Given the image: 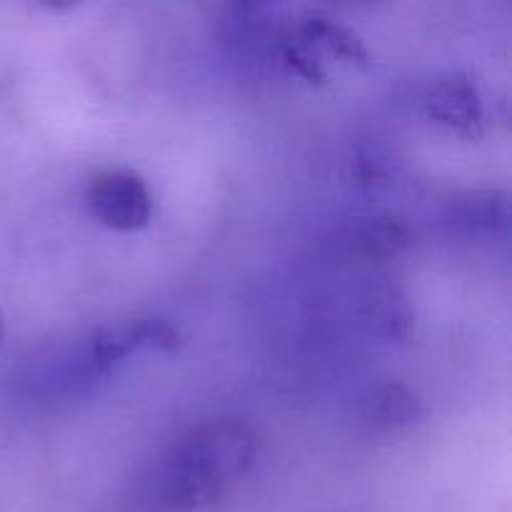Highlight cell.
<instances>
[{
    "instance_id": "cell-7",
    "label": "cell",
    "mask_w": 512,
    "mask_h": 512,
    "mask_svg": "<svg viewBox=\"0 0 512 512\" xmlns=\"http://www.w3.org/2000/svg\"><path fill=\"white\" fill-rule=\"evenodd\" d=\"M345 240H348V248L363 258L388 260L408 250L413 235L398 215L373 213L350 223Z\"/></svg>"
},
{
    "instance_id": "cell-6",
    "label": "cell",
    "mask_w": 512,
    "mask_h": 512,
    "mask_svg": "<svg viewBox=\"0 0 512 512\" xmlns=\"http://www.w3.org/2000/svg\"><path fill=\"white\" fill-rule=\"evenodd\" d=\"M360 418L373 430L395 433V430L410 428L423 418V400L405 383L385 380V383L365 390L363 400H360Z\"/></svg>"
},
{
    "instance_id": "cell-5",
    "label": "cell",
    "mask_w": 512,
    "mask_h": 512,
    "mask_svg": "<svg viewBox=\"0 0 512 512\" xmlns=\"http://www.w3.org/2000/svg\"><path fill=\"white\" fill-rule=\"evenodd\" d=\"M510 220V195L503 188H470L448 203V223L468 238H505Z\"/></svg>"
},
{
    "instance_id": "cell-10",
    "label": "cell",
    "mask_w": 512,
    "mask_h": 512,
    "mask_svg": "<svg viewBox=\"0 0 512 512\" xmlns=\"http://www.w3.org/2000/svg\"><path fill=\"white\" fill-rule=\"evenodd\" d=\"M3 343H5V315L3 310H0V348H3Z\"/></svg>"
},
{
    "instance_id": "cell-4",
    "label": "cell",
    "mask_w": 512,
    "mask_h": 512,
    "mask_svg": "<svg viewBox=\"0 0 512 512\" xmlns=\"http://www.w3.org/2000/svg\"><path fill=\"white\" fill-rule=\"evenodd\" d=\"M423 110L435 125L458 138L475 140L483 135V95L470 73H445L428 85Z\"/></svg>"
},
{
    "instance_id": "cell-3",
    "label": "cell",
    "mask_w": 512,
    "mask_h": 512,
    "mask_svg": "<svg viewBox=\"0 0 512 512\" xmlns=\"http://www.w3.org/2000/svg\"><path fill=\"white\" fill-rule=\"evenodd\" d=\"M85 200L98 223L118 233L143 230L153 218V193L148 183L128 168L95 173L85 188Z\"/></svg>"
},
{
    "instance_id": "cell-2",
    "label": "cell",
    "mask_w": 512,
    "mask_h": 512,
    "mask_svg": "<svg viewBox=\"0 0 512 512\" xmlns=\"http://www.w3.org/2000/svg\"><path fill=\"white\" fill-rule=\"evenodd\" d=\"M135 353L125 323L98 325L83 338L60 345L45 358L35 360L25 375L30 395L48 403H73L95 393L108 375Z\"/></svg>"
},
{
    "instance_id": "cell-9",
    "label": "cell",
    "mask_w": 512,
    "mask_h": 512,
    "mask_svg": "<svg viewBox=\"0 0 512 512\" xmlns=\"http://www.w3.org/2000/svg\"><path fill=\"white\" fill-rule=\"evenodd\" d=\"M370 320L375 323L380 335L385 338H405L410 333V310L400 298H395L393 290L373 293L370 298Z\"/></svg>"
},
{
    "instance_id": "cell-8",
    "label": "cell",
    "mask_w": 512,
    "mask_h": 512,
    "mask_svg": "<svg viewBox=\"0 0 512 512\" xmlns=\"http://www.w3.org/2000/svg\"><path fill=\"white\" fill-rule=\"evenodd\" d=\"M295 35L308 45L310 50L323 48L328 53H333L335 58L348 60V63L355 65H368L370 53L365 48V43L360 40V35L355 33L348 25L338 23L335 18L325 13H308L293 25Z\"/></svg>"
},
{
    "instance_id": "cell-1",
    "label": "cell",
    "mask_w": 512,
    "mask_h": 512,
    "mask_svg": "<svg viewBox=\"0 0 512 512\" xmlns=\"http://www.w3.org/2000/svg\"><path fill=\"white\" fill-rule=\"evenodd\" d=\"M258 455L260 435L245 420L218 418L195 425L170 445L153 470L155 505L168 512L208 508L248 475Z\"/></svg>"
}]
</instances>
